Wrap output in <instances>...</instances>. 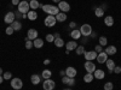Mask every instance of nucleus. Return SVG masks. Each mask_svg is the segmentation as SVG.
Wrapping results in <instances>:
<instances>
[{"mask_svg":"<svg viewBox=\"0 0 121 90\" xmlns=\"http://www.w3.org/2000/svg\"><path fill=\"white\" fill-rule=\"evenodd\" d=\"M40 7L43 8L44 12H46L47 15H51V16H56V15L59 12L58 6H55V5H50V4L43 5V4H40Z\"/></svg>","mask_w":121,"mask_h":90,"instance_id":"f257e3e1","label":"nucleus"},{"mask_svg":"<svg viewBox=\"0 0 121 90\" xmlns=\"http://www.w3.org/2000/svg\"><path fill=\"white\" fill-rule=\"evenodd\" d=\"M17 10H18V11L21 12L22 15H23V13H28V12L30 11V7H29V1H27V0H22V1L18 4Z\"/></svg>","mask_w":121,"mask_h":90,"instance_id":"f03ea898","label":"nucleus"},{"mask_svg":"<svg viewBox=\"0 0 121 90\" xmlns=\"http://www.w3.org/2000/svg\"><path fill=\"white\" fill-rule=\"evenodd\" d=\"M92 26H91L90 24H82L81 28H80V33H81L82 36L85 37H90V35L92 34Z\"/></svg>","mask_w":121,"mask_h":90,"instance_id":"7ed1b4c3","label":"nucleus"},{"mask_svg":"<svg viewBox=\"0 0 121 90\" xmlns=\"http://www.w3.org/2000/svg\"><path fill=\"white\" fill-rule=\"evenodd\" d=\"M56 23H57V21H56V17H55V16L47 15V17H45V21H44L45 26H47V28H52V26L56 25Z\"/></svg>","mask_w":121,"mask_h":90,"instance_id":"20e7f679","label":"nucleus"},{"mask_svg":"<svg viewBox=\"0 0 121 90\" xmlns=\"http://www.w3.org/2000/svg\"><path fill=\"white\" fill-rule=\"evenodd\" d=\"M22 86H23V82H22L21 78L15 77V78L11 79V88H12V89L19 90V89H22Z\"/></svg>","mask_w":121,"mask_h":90,"instance_id":"39448f33","label":"nucleus"},{"mask_svg":"<svg viewBox=\"0 0 121 90\" xmlns=\"http://www.w3.org/2000/svg\"><path fill=\"white\" fill-rule=\"evenodd\" d=\"M56 88V83L55 81H52L51 78L50 79H45L44 83H43V89L44 90H53Z\"/></svg>","mask_w":121,"mask_h":90,"instance_id":"423d86ee","label":"nucleus"},{"mask_svg":"<svg viewBox=\"0 0 121 90\" xmlns=\"http://www.w3.org/2000/svg\"><path fill=\"white\" fill-rule=\"evenodd\" d=\"M15 19H16L15 12H13V11H10V12H7V13L5 15V17H4V22H5L6 24H10V25H11V24L15 22Z\"/></svg>","mask_w":121,"mask_h":90,"instance_id":"0eeeda50","label":"nucleus"},{"mask_svg":"<svg viewBox=\"0 0 121 90\" xmlns=\"http://www.w3.org/2000/svg\"><path fill=\"white\" fill-rule=\"evenodd\" d=\"M58 8H59L60 12L67 13L68 11H70V5H69V3H67V1H64V0H62V1L58 3Z\"/></svg>","mask_w":121,"mask_h":90,"instance_id":"6e6552de","label":"nucleus"},{"mask_svg":"<svg viewBox=\"0 0 121 90\" xmlns=\"http://www.w3.org/2000/svg\"><path fill=\"white\" fill-rule=\"evenodd\" d=\"M84 67L86 70V72H88V73H93L96 71V65L92 61H87L86 60V63L84 64Z\"/></svg>","mask_w":121,"mask_h":90,"instance_id":"1a4fd4ad","label":"nucleus"},{"mask_svg":"<svg viewBox=\"0 0 121 90\" xmlns=\"http://www.w3.org/2000/svg\"><path fill=\"white\" fill-rule=\"evenodd\" d=\"M78 75V71L76 68L73 67V66H69L65 68V76H68L69 78H75V76Z\"/></svg>","mask_w":121,"mask_h":90,"instance_id":"9d476101","label":"nucleus"},{"mask_svg":"<svg viewBox=\"0 0 121 90\" xmlns=\"http://www.w3.org/2000/svg\"><path fill=\"white\" fill-rule=\"evenodd\" d=\"M97 54L98 53H96L95 51H86L85 53H84V56H85V59L87 60V61H92V60H95L96 58H97Z\"/></svg>","mask_w":121,"mask_h":90,"instance_id":"9b49d317","label":"nucleus"},{"mask_svg":"<svg viewBox=\"0 0 121 90\" xmlns=\"http://www.w3.org/2000/svg\"><path fill=\"white\" fill-rule=\"evenodd\" d=\"M38 30L36 29H29L27 33V38L30 40V41H34L35 38H38Z\"/></svg>","mask_w":121,"mask_h":90,"instance_id":"f8f14e48","label":"nucleus"},{"mask_svg":"<svg viewBox=\"0 0 121 90\" xmlns=\"http://www.w3.org/2000/svg\"><path fill=\"white\" fill-rule=\"evenodd\" d=\"M97 61L99 63V64H104L107 60H108V54L105 53V52H100V53H98L97 54Z\"/></svg>","mask_w":121,"mask_h":90,"instance_id":"ddd939ff","label":"nucleus"},{"mask_svg":"<svg viewBox=\"0 0 121 90\" xmlns=\"http://www.w3.org/2000/svg\"><path fill=\"white\" fill-rule=\"evenodd\" d=\"M93 77L96 79H103L105 77V72L103 71V70H100V68H96V71L93 72Z\"/></svg>","mask_w":121,"mask_h":90,"instance_id":"4468645a","label":"nucleus"},{"mask_svg":"<svg viewBox=\"0 0 121 90\" xmlns=\"http://www.w3.org/2000/svg\"><path fill=\"white\" fill-rule=\"evenodd\" d=\"M70 37H72L74 41H75V40L81 38L82 35H81V33H80V30H79V29H73V30H72V33H70Z\"/></svg>","mask_w":121,"mask_h":90,"instance_id":"2eb2a0df","label":"nucleus"},{"mask_svg":"<svg viewBox=\"0 0 121 90\" xmlns=\"http://www.w3.org/2000/svg\"><path fill=\"white\" fill-rule=\"evenodd\" d=\"M105 66H107V68L109 70V72L112 73V72L114 71V67H115L116 65H115V61H114L113 59H108L107 61H105Z\"/></svg>","mask_w":121,"mask_h":90,"instance_id":"dca6fc26","label":"nucleus"},{"mask_svg":"<svg viewBox=\"0 0 121 90\" xmlns=\"http://www.w3.org/2000/svg\"><path fill=\"white\" fill-rule=\"evenodd\" d=\"M78 46H79V45H78V43L74 41V40H73V41H69L68 43H65V48H67V51H69V52L75 51Z\"/></svg>","mask_w":121,"mask_h":90,"instance_id":"f3484780","label":"nucleus"},{"mask_svg":"<svg viewBox=\"0 0 121 90\" xmlns=\"http://www.w3.org/2000/svg\"><path fill=\"white\" fill-rule=\"evenodd\" d=\"M30 82H32L33 85H38L40 84V82H41V77H40L39 75H32V77H30Z\"/></svg>","mask_w":121,"mask_h":90,"instance_id":"a211bd4d","label":"nucleus"},{"mask_svg":"<svg viewBox=\"0 0 121 90\" xmlns=\"http://www.w3.org/2000/svg\"><path fill=\"white\" fill-rule=\"evenodd\" d=\"M55 17H56V21H57V22H59V23H60V22H65V21H67V18H68V17H67V15H65L64 12H60V11H59Z\"/></svg>","mask_w":121,"mask_h":90,"instance_id":"6ab92c4d","label":"nucleus"},{"mask_svg":"<svg viewBox=\"0 0 121 90\" xmlns=\"http://www.w3.org/2000/svg\"><path fill=\"white\" fill-rule=\"evenodd\" d=\"M104 52H105L108 55H114V54H116L117 49H116L115 46H107V48H105Z\"/></svg>","mask_w":121,"mask_h":90,"instance_id":"aec40b11","label":"nucleus"},{"mask_svg":"<svg viewBox=\"0 0 121 90\" xmlns=\"http://www.w3.org/2000/svg\"><path fill=\"white\" fill-rule=\"evenodd\" d=\"M33 45H34L35 48H43L44 47V40L38 37V38H35L34 41H33Z\"/></svg>","mask_w":121,"mask_h":90,"instance_id":"412c9836","label":"nucleus"},{"mask_svg":"<svg viewBox=\"0 0 121 90\" xmlns=\"http://www.w3.org/2000/svg\"><path fill=\"white\" fill-rule=\"evenodd\" d=\"M53 43H55V46H56L57 48H62V47L65 46V43H64V41H63V38H62V37H57V38H55Z\"/></svg>","mask_w":121,"mask_h":90,"instance_id":"4be33fe9","label":"nucleus"},{"mask_svg":"<svg viewBox=\"0 0 121 90\" xmlns=\"http://www.w3.org/2000/svg\"><path fill=\"white\" fill-rule=\"evenodd\" d=\"M27 17H28L29 21H36L38 13H36V11H34V10H30V11L27 13Z\"/></svg>","mask_w":121,"mask_h":90,"instance_id":"5701e85b","label":"nucleus"},{"mask_svg":"<svg viewBox=\"0 0 121 90\" xmlns=\"http://www.w3.org/2000/svg\"><path fill=\"white\" fill-rule=\"evenodd\" d=\"M104 24L107 26H113L114 25V18L112 16H107L104 17Z\"/></svg>","mask_w":121,"mask_h":90,"instance_id":"b1692460","label":"nucleus"},{"mask_svg":"<svg viewBox=\"0 0 121 90\" xmlns=\"http://www.w3.org/2000/svg\"><path fill=\"white\" fill-rule=\"evenodd\" d=\"M29 7H30V10H35L36 8H39L40 7V3L38 1V0H30L29 1Z\"/></svg>","mask_w":121,"mask_h":90,"instance_id":"393cba45","label":"nucleus"},{"mask_svg":"<svg viewBox=\"0 0 121 90\" xmlns=\"http://www.w3.org/2000/svg\"><path fill=\"white\" fill-rule=\"evenodd\" d=\"M51 76H52V71L51 70H44L43 71V73H41V77L44 78V79H50L51 78Z\"/></svg>","mask_w":121,"mask_h":90,"instance_id":"a878e982","label":"nucleus"},{"mask_svg":"<svg viewBox=\"0 0 121 90\" xmlns=\"http://www.w3.org/2000/svg\"><path fill=\"white\" fill-rule=\"evenodd\" d=\"M95 79V77H93V73H86L85 76H84V82L85 83H91Z\"/></svg>","mask_w":121,"mask_h":90,"instance_id":"bb28decb","label":"nucleus"},{"mask_svg":"<svg viewBox=\"0 0 121 90\" xmlns=\"http://www.w3.org/2000/svg\"><path fill=\"white\" fill-rule=\"evenodd\" d=\"M95 15L96 17H103L104 16V10L102 7H95Z\"/></svg>","mask_w":121,"mask_h":90,"instance_id":"cd10ccee","label":"nucleus"},{"mask_svg":"<svg viewBox=\"0 0 121 90\" xmlns=\"http://www.w3.org/2000/svg\"><path fill=\"white\" fill-rule=\"evenodd\" d=\"M11 26L13 28L15 31H19V30L22 29V24H21V22H19V21H15V22L11 24Z\"/></svg>","mask_w":121,"mask_h":90,"instance_id":"c85d7f7f","label":"nucleus"},{"mask_svg":"<svg viewBox=\"0 0 121 90\" xmlns=\"http://www.w3.org/2000/svg\"><path fill=\"white\" fill-rule=\"evenodd\" d=\"M85 52H86V51H85V46H78L76 49H75L76 55H82Z\"/></svg>","mask_w":121,"mask_h":90,"instance_id":"c756f323","label":"nucleus"},{"mask_svg":"<svg viewBox=\"0 0 121 90\" xmlns=\"http://www.w3.org/2000/svg\"><path fill=\"white\" fill-rule=\"evenodd\" d=\"M107 43H108L107 37L105 36H99V45L103 47V46H107Z\"/></svg>","mask_w":121,"mask_h":90,"instance_id":"7c9ffc66","label":"nucleus"},{"mask_svg":"<svg viewBox=\"0 0 121 90\" xmlns=\"http://www.w3.org/2000/svg\"><path fill=\"white\" fill-rule=\"evenodd\" d=\"M26 48L27 49H32L33 47H34V45H33V41H30V40H28L27 37H26Z\"/></svg>","mask_w":121,"mask_h":90,"instance_id":"2f4dec72","label":"nucleus"},{"mask_svg":"<svg viewBox=\"0 0 121 90\" xmlns=\"http://www.w3.org/2000/svg\"><path fill=\"white\" fill-rule=\"evenodd\" d=\"M103 88H104V90H113L114 89V84L112 82H107Z\"/></svg>","mask_w":121,"mask_h":90,"instance_id":"473e14b6","label":"nucleus"},{"mask_svg":"<svg viewBox=\"0 0 121 90\" xmlns=\"http://www.w3.org/2000/svg\"><path fill=\"white\" fill-rule=\"evenodd\" d=\"M3 77H4L5 81H9V79H11V78H12V73H11V72H9V71H6V72L3 73Z\"/></svg>","mask_w":121,"mask_h":90,"instance_id":"72a5a7b5","label":"nucleus"},{"mask_svg":"<svg viewBox=\"0 0 121 90\" xmlns=\"http://www.w3.org/2000/svg\"><path fill=\"white\" fill-rule=\"evenodd\" d=\"M45 40H46L47 42L51 43V42H53V41H55V36H53L52 34H47V35H46V37H45Z\"/></svg>","mask_w":121,"mask_h":90,"instance_id":"f704fd0d","label":"nucleus"},{"mask_svg":"<svg viewBox=\"0 0 121 90\" xmlns=\"http://www.w3.org/2000/svg\"><path fill=\"white\" fill-rule=\"evenodd\" d=\"M5 33H6V35H12V34L15 33V30H13V28H12V26H6Z\"/></svg>","mask_w":121,"mask_h":90,"instance_id":"c9c22d12","label":"nucleus"},{"mask_svg":"<svg viewBox=\"0 0 121 90\" xmlns=\"http://www.w3.org/2000/svg\"><path fill=\"white\" fill-rule=\"evenodd\" d=\"M95 52H96V53H100V52H103V47L100 46V45H97V46L95 47Z\"/></svg>","mask_w":121,"mask_h":90,"instance_id":"e433bc0d","label":"nucleus"},{"mask_svg":"<svg viewBox=\"0 0 121 90\" xmlns=\"http://www.w3.org/2000/svg\"><path fill=\"white\" fill-rule=\"evenodd\" d=\"M69 79H70V78H69L68 76H63V77H62V83H63V84H65V85H68Z\"/></svg>","mask_w":121,"mask_h":90,"instance_id":"4c0bfd02","label":"nucleus"},{"mask_svg":"<svg viewBox=\"0 0 121 90\" xmlns=\"http://www.w3.org/2000/svg\"><path fill=\"white\" fill-rule=\"evenodd\" d=\"M75 85V78H70L69 79V83H68V86H74Z\"/></svg>","mask_w":121,"mask_h":90,"instance_id":"58836bf2","label":"nucleus"},{"mask_svg":"<svg viewBox=\"0 0 121 90\" xmlns=\"http://www.w3.org/2000/svg\"><path fill=\"white\" fill-rule=\"evenodd\" d=\"M113 72H114L115 75H119V73H121V67H120V66H115Z\"/></svg>","mask_w":121,"mask_h":90,"instance_id":"ea45409f","label":"nucleus"},{"mask_svg":"<svg viewBox=\"0 0 121 90\" xmlns=\"http://www.w3.org/2000/svg\"><path fill=\"white\" fill-rule=\"evenodd\" d=\"M15 16H16V18H17V19H21V18H22V13L19 12L18 10H17V11L15 12Z\"/></svg>","mask_w":121,"mask_h":90,"instance_id":"a19ab883","label":"nucleus"},{"mask_svg":"<svg viewBox=\"0 0 121 90\" xmlns=\"http://www.w3.org/2000/svg\"><path fill=\"white\" fill-rule=\"evenodd\" d=\"M11 3H12V5H15V6H18V4L21 3V0H11Z\"/></svg>","mask_w":121,"mask_h":90,"instance_id":"79ce46f5","label":"nucleus"},{"mask_svg":"<svg viewBox=\"0 0 121 90\" xmlns=\"http://www.w3.org/2000/svg\"><path fill=\"white\" fill-rule=\"evenodd\" d=\"M68 26H69V28H72V29H75V26H76V23H75V22H70Z\"/></svg>","mask_w":121,"mask_h":90,"instance_id":"37998d69","label":"nucleus"},{"mask_svg":"<svg viewBox=\"0 0 121 90\" xmlns=\"http://www.w3.org/2000/svg\"><path fill=\"white\" fill-rule=\"evenodd\" d=\"M50 63H51V60H50V59H46V60H44V65H48Z\"/></svg>","mask_w":121,"mask_h":90,"instance_id":"c03bdc74","label":"nucleus"},{"mask_svg":"<svg viewBox=\"0 0 121 90\" xmlns=\"http://www.w3.org/2000/svg\"><path fill=\"white\" fill-rule=\"evenodd\" d=\"M90 36H91V37H92V38H96V37H97V34H96V33H93V31H92V34H91V35H90Z\"/></svg>","mask_w":121,"mask_h":90,"instance_id":"a18cd8bd","label":"nucleus"},{"mask_svg":"<svg viewBox=\"0 0 121 90\" xmlns=\"http://www.w3.org/2000/svg\"><path fill=\"white\" fill-rule=\"evenodd\" d=\"M5 81L4 79V77H3V75H0V84H3V82Z\"/></svg>","mask_w":121,"mask_h":90,"instance_id":"49530a36","label":"nucleus"},{"mask_svg":"<svg viewBox=\"0 0 121 90\" xmlns=\"http://www.w3.org/2000/svg\"><path fill=\"white\" fill-rule=\"evenodd\" d=\"M59 75L62 76V77H63V76H65V70H64V71H60V72H59Z\"/></svg>","mask_w":121,"mask_h":90,"instance_id":"de8ad7c7","label":"nucleus"},{"mask_svg":"<svg viewBox=\"0 0 121 90\" xmlns=\"http://www.w3.org/2000/svg\"><path fill=\"white\" fill-rule=\"evenodd\" d=\"M53 36H55V38H57V37H59V34L56 33V34H53Z\"/></svg>","mask_w":121,"mask_h":90,"instance_id":"09e8293b","label":"nucleus"},{"mask_svg":"<svg viewBox=\"0 0 121 90\" xmlns=\"http://www.w3.org/2000/svg\"><path fill=\"white\" fill-rule=\"evenodd\" d=\"M52 1H53V3H57V4H58L59 1H62V0H52Z\"/></svg>","mask_w":121,"mask_h":90,"instance_id":"8fccbe9b","label":"nucleus"},{"mask_svg":"<svg viewBox=\"0 0 121 90\" xmlns=\"http://www.w3.org/2000/svg\"><path fill=\"white\" fill-rule=\"evenodd\" d=\"M0 75H3V68L0 67Z\"/></svg>","mask_w":121,"mask_h":90,"instance_id":"3c124183","label":"nucleus"},{"mask_svg":"<svg viewBox=\"0 0 121 90\" xmlns=\"http://www.w3.org/2000/svg\"><path fill=\"white\" fill-rule=\"evenodd\" d=\"M63 90H72V89H70V88H65V89H63Z\"/></svg>","mask_w":121,"mask_h":90,"instance_id":"603ef678","label":"nucleus"},{"mask_svg":"<svg viewBox=\"0 0 121 90\" xmlns=\"http://www.w3.org/2000/svg\"><path fill=\"white\" fill-rule=\"evenodd\" d=\"M27 1H30V0H27Z\"/></svg>","mask_w":121,"mask_h":90,"instance_id":"864d4df0","label":"nucleus"}]
</instances>
